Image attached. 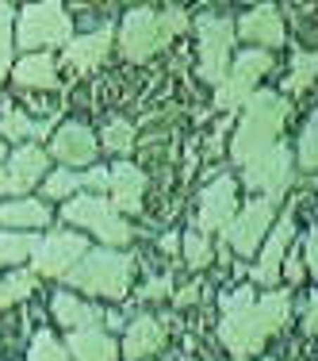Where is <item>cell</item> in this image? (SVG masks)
<instances>
[{
  "label": "cell",
  "instance_id": "cell-41",
  "mask_svg": "<svg viewBox=\"0 0 318 361\" xmlns=\"http://www.w3.org/2000/svg\"><path fill=\"white\" fill-rule=\"evenodd\" d=\"M4 150H8V142H4V139H0V166H4Z\"/></svg>",
  "mask_w": 318,
  "mask_h": 361
},
{
  "label": "cell",
  "instance_id": "cell-31",
  "mask_svg": "<svg viewBox=\"0 0 318 361\" xmlns=\"http://www.w3.org/2000/svg\"><path fill=\"white\" fill-rule=\"evenodd\" d=\"M12 4H0V85H4V73L12 66Z\"/></svg>",
  "mask_w": 318,
  "mask_h": 361
},
{
  "label": "cell",
  "instance_id": "cell-25",
  "mask_svg": "<svg viewBox=\"0 0 318 361\" xmlns=\"http://www.w3.org/2000/svg\"><path fill=\"white\" fill-rule=\"evenodd\" d=\"M50 123H35V119H27L20 108H4V116H0V139H39V135H46Z\"/></svg>",
  "mask_w": 318,
  "mask_h": 361
},
{
  "label": "cell",
  "instance_id": "cell-16",
  "mask_svg": "<svg viewBox=\"0 0 318 361\" xmlns=\"http://www.w3.org/2000/svg\"><path fill=\"white\" fill-rule=\"evenodd\" d=\"M234 35H242L246 42H257V47H284V20L272 4H257L253 12H246L238 20Z\"/></svg>",
  "mask_w": 318,
  "mask_h": 361
},
{
  "label": "cell",
  "instance_id": "cell-33",
  "mask_svg": "<svg viewBox=\"0 0 318 361\" xmlns=\"http://www.w3.org/2000/svg\"><path fill=\"white\" fill-rule=\"evenodd\" d=\"M27 361H70V354L58 346L54 334L42 331V334H35V338H31V354H27Z\"/></svg>",
  "mask_w": 318,
  "mask_h": 361
},
{
  "label": "cell",
  "instance_id": "cell-13",
  "mask_svg": "<svg viewBox=\"0 0 318 361\" xmlns=\"http://www.w3.org/2000/svg\"><path fill=\"white\" fill-rule=\"evenodd\" d=\"M291 238H295V216L284 212L280 227H272L269 243H261V262L253 265V281H257V285H276V281H280V265H284V257H288Z\"/></svg>",
  "mask_w": 318,
  "mask_h": 361
},
{
  "label": "cell",
  "instance_id": "cell-8",
  "mask_svg": "<svg viewBox=\"0 0 318 361\" xmlns=\"http://www.w3.org/2000/svg\"><path fill=\"white\" fill-rule=\"evenodd\" d=\"M242 180H246V188H257V192H261V200L276 204L280 196L295 185V158H291L288 146H272V150H265L257 161H249Z\"/></svg>",
  "mask_w": 318,
  "mask_h": 361
},
{
  "label": "cell",
  "instance_id": "cell-23",
  "mask_svg": "<svg viewBox=\"0 0 318 361\" xmlns=\"http://www.w3.org/2000/svg\"><path fill=\"white\" fill-rule=\"evenodd\" d=\"M0 223L4 227H20V231H35V227H46L50 223V208L42 200H8L0 204Z\"/></svg>",
  "mask_w": 318,
  "mask_h": 361
},
{
  "label": "cell",
  "instance_id": "cell-5",
  "mask_svg": "<svg viewBox=\"0 0 318 361\" xmlns=\"http://www.w3.org/2000/svg\"><path fill=\"white\" fill-rule=\"evenodd\" d=\"M73 39V23L62 4L46 0V4H27L15 16V47L35 54V47H65ZM12 47V50H15Z\"/></svg>",
  "mask_w": 318,
  "mask_h": 361
},
{
  "label": "cell",
  "instance_id": "cell-24",
  "mask_svg": "<svg viewBox=\"0 0 318 361\" xmlns=\"http://www.w3.org/2000/svg\"><path fill=\"white\" fill-rule=\"evenodd\" d=\"M39 235H27V231H0V265H20L35 254Z\"/></svg>",
  "mask_w": 318,
  "mask_h": 361
},
{
  "label": "cell",
  "instance_id": "cell-19",
  "mask_svg": "<svg viewBox=\"0 0 318 361\" xmlns=\"http://www.w3.org/2000/svg\"><path fill=\"white\" fill-rule=\"evenodd\" d=\"M46 150H39V146H20V150L8 158V166H4V173L12 177V185H15V192H27L35 180H42V173H46Z\"/></svg>",
  "mask_w": 318,
  "mask_h": 361
},
{
  "label": "cell",
  "instance_id": "cell-15",
  "mask_svg": "<svg viewBox=\"0 0 318 361\" xmlns=\"http://www.w3.org/2000/svg\"><path fill=\"white\" fill-rule=\"evenodd\" d=\"M50 154H54L62 166H89L96 158V135L84 123H62L50 139Z\"/></svg>",
  "mask_w": 318,
  "mask_h": 361
},
{
  "label": "cell",
  "instance_id": "cell-14",
  "mask_svg": "<svg viewBox=\"0 0 318 361\" xmlns=\"http://www.w3.org/2000/svg\"><path fill=\"white\" fill-rule=\"evenodd\" d=\"M108 192H111V208L115 212H142V192H146V173L134 161H119L108 169Z\"/></svg>",
  "mask_w": 318,
  "mask_h": 361
},
{
  "label": "cell",
  "instance_id": "cell-3",
  "mask_svg": "<svg viewBox=\"0 0 318 361\" xmlns=\"http://www.w3.org/2000/svg\"><path fill=\"white\" fill-rule=\"evenodd\" d=\"M188 27V16L180 8H165V12H153V8H131L123 16V27H119V54L127 62H146L150 54H158L173 35Z\"/></svg>",
  "mask_w": 318,
  "mask_h": 361
},
{
  "label": "cell",
  "instance_id": "cell-10",
  "mask_svg": "<svg viewBox=\"0 0 318 361\" xmlns=\"http://www.w3.org/2000/svg\"><path fill=\"white\" fill-rule=\"evenodd\" d=\"M89 254V243L73 231H50L46 238H39L35 246V273L39 277H65L81 257Z\"/></svg>",
  "mask_w": 318,
  "mask_h": 361
},
{
  "label": "cell",
  "instance_id": "cell-7",
  "mask_svg": "<svg viewBox=\"0 0 318 361\" xmlns=\"http://www.w3.org/2000/svg\"><path fill=\"white\" fill-rule=\"evenodd\" d=\"M200 77L208 85H219L230 70V50H234V23L227 16H200Z\"/></svg>",
  "mask_w": 318,
  "mask_h": 361
},
{
  "label": "cell",
  "instance_id": "cell-17",
  "mask_svg": "<svg viewBox=\"0 0 318 361\" xmlns=\"http://www.w3.org/2000/svg\"><path fill=\"white\" fill-rule=\"evenodd\" d=\"M111 39H115V31H111V27H100V31H92V35L70 39V42H65V62H70L77 73H89V70H96V66L108 58V50H111Z\"/></svg>",
  "mask_w": 318,
  "mask_h": 361
},
{
  "label": "cell",
  "instance_id": "cell-34",
  "mask_svg": "<svg viewBox=\"0 0 318 361\" xmlns=\"http://www.w3.org/2000/svg\"><path fill=\"white\" fill-rule=\"evenodd\" d=\"M299 262H303V269H311V277L318 273V235L311 227V235H303V246H299Z\"/></svg>",
  "mask_w": 318,
  "mask_h": 361
},
{
  "label": "cell",
  "instance_id": "cell-9",
  "mask_svg": "<svg viewBox=\"0 0 318 361\" xmlns=\"http://www.w3.org/2000/svg\"><path fill=\"white\" fill-rule=\"evenodd\" d=\"M272 70V54L269 50H246L234 58V66L227 70V77L219 81L215 92V108H242L253 97V85Z\"/></svg>",
  "mask_w": 318,
  "mask_h": 361
},
{
  "label": "cell",
  "instance_id": "cell-40",
  "mask_svg": "<svg viewBox=\"0 0 318 361\" xmlns=\"http://www.w3.org/2000/svg\"><path fill=\"white\" fill-rule=\"evenodd\" d=\"M200 300V285H188L184 292H177V304H196Z\"/></svg>",
  "mask_w": 318,
  "mask_h": 361
},
{
  "label": "cell",
  "instance_id": "cell-42",
  "mask_svg": "<svg viewBox=\"0 0 318 361\" xmlns=\"http://www.w3.org/2000/svg\"><path fill=\"white\" fill-rule=\"evenodd\" d=\"M180 361H192V357H180Z\"/></svg>",
  "mask_w": 318,
  "mask_h": 361
},
{
  "label": "cell",
  "instance_id": "cell-21",
  "mask_svg": "<svg viewBox=\"0 0 318 361\" xmlns=\"http://www.w3.org/2000/svg\"><path fill=\"white\" fill-rule=\"evenodd\" d=\"M15 85H23V89H58V66L54 58L46 54V50H39V54H23L20 62H15Z\"/></svg>",
  "mask_w": 318,
  "mask_h": 361
},
{
  "label": "cell",
  "instance_id": "cell-38",
  "mask_svg": "<svg viewBox=\"0 0 318 361\" xmlns=\"http://www.w3.org/2000/svg\"><path fill=\"white\" fill-rule=\"evenodd\" d=\"M169 288H173V277H158V281H150V285H146L142 296L146 300H161V296H169Z\"/></svg>",
  "mask_w": 318,
  "mask_h": 361
},
{
  "label": "cell",
  "instance_id": "cell-12",
  "mask_svg": "<svg viewBox=\"0 0 318 361\" xmlns=\"http://www.w3.org/2000/svg\"><path fill=\"white\" fill-rule=\"evenodd\" d=\"M234 212H238V188H234L230 177H219L200 192V216H196V227H200L203 238H208V235H215V231L227 227V223L234 219Z\"/></svg>",
  "mask_w": 318,
  "mask_h": 361
},
{
  "label": "cell",
  "instance_id": "cell-11",
  "mask_svg": "<svg viewBox=\"0 0 318 361\" xmlns=\"http://www.w3.org/2000/svg\"><path fill=\"white\" fill-rule=\"evenodd\" d=\"M272 231V204L269 200H249L242 212H234V219L222 227V238L234 246L238 254H257L265 243V235Z\"/></svg>",
  "mask_w": 318,
  "mask_h": 361
},
{
  "label": "cell",
  "instance_id": "cell-6",
  "mask_svg": "<svg viewBox=\"0 0 318 361\" xmlns=\"http://www.w3.org/2000/svg\"><path fill=\"white\" fill-rule=\"evenodd\" d=\"M62 219L77 223V227H84V231H92L108 250L131 243V227H127V219L111 208V200H104V196H89V192L73 196V200L62 208Z\"/></svg>",
  "mask_w": 318,
  "mask_h": 361
},
{
  "label": "cell",
  "instance_id": "cell-39",
  "mask_svg": "<svg viewBox=\"0 0 318 361\" xmlns=\"http://www.w3.org/2000/svg\"><path fill=\"white\" fill-rule=\"evenodd\" d=\"M314 319H318V312H314V292H311V304H307V312H303V331L307 334H314V326H318Z\"/></svg>",
  "mask_w": 318,
  "mask_h": 361
},
{
  "label": "cell",
  "instance_id": "cell-20",
  "mask_svg": "<svg viewBox=\"0 0 318 361\" xmlns=\"http://www.w3.org/2000/svg\"><path fill=\"white\" fill-rule=\"evenodd\" d=\"M161 342H165V326H161L153 315H142L127 326V338H123V354L131 361H142L146 354H158Z\"/></svg>",
  "mask_w": 318,
  "mask_h": 361
},
{
  "label": "cell",
  "instance_id": "cell-22",
  "mask_svg": "<svg viewBox=\"0 0 318 361\" xmlns=\"http://www.w3.org/2000/svg\"><path fill=\"white\" fill-rule=\"evenodd\" d=\"M50 312H54V319L62 326H70V331H84V326H96L100 323V312L92 304H84V300H77L73 292H54V300H50Z\"/></svg>",
  "mask_w": 318,
  "mask_h": 361
},
{
  "label": "cell",
  "instance_id": "cell-28",
  "mask_svg": "<svg viewBox=\"0 0 318 361\" xmlns=\"http://www.w3.org/2000/svg\"><path fill=\"white\" fill-rule=\"evenodd\" d=\"M77 192H81V173H73V169H54V173L46 177L50 200H73Z\"/></svg>",
  "mask_w": 318,
  "mask_h": 361
},
{
  "label": "cell",
  "instance_id": "cell-36",
  "mask_svg": "<svg viewBox=\"0 0 318 361\" xmlns=\"http://www.w3.org/2000/svg\"><path fill=\"white\" fill-rule=\"evenodd\" d=\"M280 273H284V277L291 281V285H299V281L307 277V269H303V262H299V254H288V257H284Z\"/></svg>",
  "mask_w": 318,
  "mask_h": 361
},
{
  "label": "cell",
  "instance_id": "cell-37",
  "mask_svg": "<svg viewBox=\"0 0 318 361\" xmlns=\"http://www.w3.org/2000/svg\"><path fill=\"white\" fill-rule=\"evenodd\" d=\"M246 304H253V292L249 288H234L230 296H222V312H234V307H246Z\"/></svg>",
  "mask_w": 318,
  "mask_h": 361
},
{
  "label": "cell",
  "instance_id": "cell-29",
  "mask_svg": "<svg viewBox=\"0 0 318 361\" xmlns=\"http://www.w3.org/2000/svg\"><path fill=\"white\" fill-rule=\"evenodd\" d=\"M100 139H104V146L111 154H127L134 146V123H127V119H111Z\"/></svg>",
  "mask_w": 318,
  "mask_h": 361
},
{
  "label": "cell",
  "instance_id": "cell-4",
  "mask_svg": "<svg viewBox=\"0 0 318 361\" xmlns=\"http://www.w3.org/2000/svg\"><path fill=\"white\" fill-rule=\"evenodd\" d=\"M131 273H134V262L119 250H89L81 262L65 273L73 288L81 292H96V296H108V300H123L127 288H131Z\"/></svg>",
  "mask_w": 318,
  "mask_h": 361
},
{
  "label": "cell",
  "instance_id": "cell-27",
  "mask_svg": "<svg viewBox=\"0 0 318 361\" xmlns=\"http://www.w3.org/2000/svg\"><path fill=\"white\" fill-rule=\"evenodd\" d=\"M314 73H318V58L307 54V50H299V54L291 58V73H288V81H284V89H288V92L311 89V85H314Z\"/></svg>",
  "mask_w": 318,
  "mask_h": 361
},
{
  "label": "cell",
  "instance_id": "cell-2",
  "mask_svg": "<svg viewBox=\"0 0 318 361\" xmlns=\"http://www.w3.org/2000/svg\"><path fill=\"white\" fill-rule=\"evenodd\" d=\"M242 119H238L234 127V142H230V158L238 161V166H249V161H257L265 150H272L284 131V119H288V100L280 97V92L272 89H261L253 92V97L242 104Z\"/></svg>",
  "mask_w": 318,
  "mask_h": 361
},
{
  "label": "cell",
  "instance_id": "cell-1",
  "mask_svg": "<svg viewBox=\"0 0 318 361\" xmlns=\"http://www.w3.org/2000/svg\"><path fill=\"white\" fill-rule=\"evenodd\" d=\"M288 312H291V296H288V292H265L261 300H253V304L234 307V312L222 315L219 342L230 350V357H234V361H246V357L261 354V346L284 326Z\"/></svg>",
  "mask_w": 318,
  "mask_h": 361
},
{
  "label": "cell",
  "instance_id": "cell-18",
  "mask_svg": "<svg viewBox=\"0 0 318 361\" xmlns=\"http://www.w3.org/2000/svg\"><path fill=\"white\" fill-rule=\"evenodd\" d=\"M70 361H115L119 357V346L108 331H96V326H84V331H73L70 342Z\"/></svg>",
  "mask_w": 318,
  "mask_h": 361
},
{
  "label": "cell",
  "instance_id": "cell-35",
  "mask_svg": "<svg viewBox=\"0 0 318 361\" xmlns=\"http://www.w3.org/2000/svg\"><path fill=\"white\" fill-rule=\"evenodd\" d=\"M81 188H89V196H100L108 192V169H89V173H81Z\"/></svg>",
  "mask_w": 318,
  "mask_h": 361
},
{
  "label": "cell",
  "instance_id": "cell-26",
  "mask_svg": "<svg viewBox=\"0 0 318 361\" xmlns=\"http://www.w3.org/2000/svg\"><path fill=\"white\" fill-rule=\"evenodd\" d=\"M31 292H35V273L27 269H15L8 281H0V312L12 304H20V300H27Z\"/></svg>",
  "mask_w": 318,
  "mask_h": 361
},
{
  "label": "cell",
  "instance_id": "cell-30",
  "mask_svg": "<svg viewBox=\"0 0 318 361\" xmlns=\"http://www.w3.org/2000/svg\"><path fill=\"white\" fill-rule=\"evenodd\" d=\"M318 166V119L311 111V119L299 131V169H314Z\"/></svg>",
  "mask_w": 318,
  "mask_h": 361
},
{
  "label": "cell",
  "instance_id": "cell-32",
  "mask_svg": "<svg viewBox=\"0 0 318 361\" xmlns=\"http://www.w3.org/2000/svg\"><path fill=\"white\" fill-rule=\"evenodd\" d=\"M184 262H188V269H203L211 262V243L200 231H188L184 235Z\"/></svg>",
  "mask_w": 318,
  "mask_h": 361
}]
</instances>
